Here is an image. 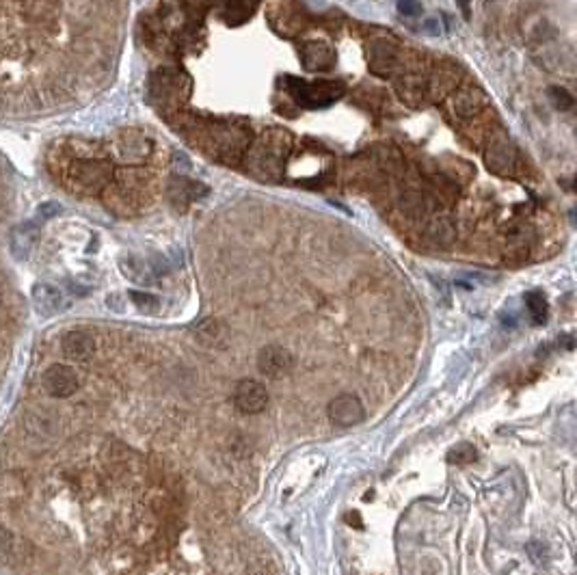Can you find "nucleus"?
<instances>
[{"mask_svg": "<svg viewBox=\"0 0 577 575\" xmlns=\"http://www.w3.org/2000/svg\"><path fill=\"white\" fill-rule=\"evenodd\" d=\"M41 385L45 389L48 396L52 398H70L76 394L80 381L74 368L65 363H52L50 368H45V372L41 375Z\"/></svg>", "mask_w": 577, "mask_h": 575, "instance_id": "nucleus-3", "label": "nucleus"}, {"mask_svg": "<svg viewBox=\"0 0 577 575\" xmlns=\"http://www.w3.org/2000/svg\"><path fill=\"white\" fill-rule=\"evenodd\" d=\"M335 61L333 50L320 41H309L303 48V63L307 70H329Z\"/></svg>", "mask_w": 577, "mask_h": 575, "instance_id": "nucleus-11", "label": "nucleus"}, {"mask_svg": "<svg viewBox=\"0 0 577 575\" xmlns=\"http://www.w3.org/2000/svg\"><path fill=\"white\" fill-rule=\"evenodd\" d=\"M487 165L495 173H506L514 167V147L506 139H497L489 145Z\"/></svg>", "mask_w": 577, "mask_h": 575, "instance_id": "nucleus-9", "label": "nucleus"}, {"mask_svg": "<svg viewBox=\"0 0 577 575\" xmlns=\"http://www.w3.org/2000/svg\"><path fill=\"white\" fill-rule=\"evenodd\" d=\"M426 236L437 247H448L456 240V227L450 219H437L428 225Z\"/></svg>", "mask_w": 577, "mask_h": 575, "instance_id": "nucleus-12", "label": "nucleus"}, {"mask_svg": "<svg viewBox=\"0 0 577 575\" xmlns=\"http://www.w3.org/2000/svg\"><path fill=\"white\" fill-rule=\"evenodd\" d=\"M400 205H402V210L409 215V217H415L422 213V199H419V195L415 193H409L400 199Z\"/></svg>", "mask_w": 577, "mask_h": 575, "instance_id": "nucleus-19", "label": "nucleus"}, {"mask_svg": "<svg viewBox=\"0 0 577 575\" xmlns=\"http://www.w3.org/2000/svg\"><path fill=\"white\" fill-rule=\"evenodd\" d=\"M61 350L72 361H87L95 353V340H93L91 333L74 329V331H68L61 338Z\"/></svg>", "mask_w": 577, "mask_h": 575, "instance_id": "nucleus-8", "label": "nucleus"}, {"mask_svg": "<svg viewBox=\"0 0 577 575\" xmlns=\"http://www.w3.org/2000/svg\"><path fill=\"white\" fill-rule=\"evenodd\" d=\"M526 307L530 311V316L534 321V325H543L547 321V301L543 296V292H528L526 294Z\"/></svg>", "mask_w": 577, "mask_h": 575, "instance_id": "nucleus-15", "label": "nucleus"}, {"mask_svg": "<svg viewBox=\"0 0 577 575\" xmlns=\"http://www.w3.org/2000/svg\"><path fill=\"white\" fill-rule=\"evenodd\" d=\"M257 368L264 377L284 379L294 370V355L284 346H266L257 355Z\"/></svg>", "mask_w": 577, "mask_h": 575, "instance_id": "nucleus-5", "label": "nucleus"}, {"mask_svg": "<svg viewBox=\"0 0 577 575\" xmlns=\"http://www.w3.org/2000/svg\"><path fill=\"white\" fill-rule=\"evenodd\" d=\"M396 91L398 95L409 102V104H419L424 97H426V85L422 78H417V76H406L402 78L398 85H396Z\"/></svg>", "mask_w": 577, "mask_h": 575, "instance_id": "nucleus-13", "label": "nucleus"}, {"mask_svg": "<svg viewBox=\"0 0 577 575\" xmlns=\"http://www.w3.org/2000/svg\"><path fill=\"white\" fill-rule=\"evenodd\" d=\"M232 402L234 407L244 413V415H255V413H261L269 404V392L266 387L257 383V381H251V379H244L240 381L236 387H234V394H232Z\"/></svg>", "mask_w": 577, "mask_h": 575, "instance_id": "nucleus-4", "label": "nucleus"}, {"mask_svg": "<svg viewBox=\"0 0 577 575\" xmlns=\"http://www.w3.org/2000/svg\"><path fill=\"white\" fill-rule=\"evenodd\" d=\"M33 303H35V307H37V311L41 313V316H52V313L61 311L63 294L55 286L39 284V286L33 288Z\"/></svg>", "mask_w": 577, "mask_h": 575, "instance_id": "nucleus-10", "label": "nucleus"}, {"mask_svg": "<svg viewBox=\"0 0 577 575\" xmlns=\"http://www.w3.org/2000/svg\"><path fill=\"white\" fill-rule=\"evenodd\" d=\"M422 28L426 35H439L441 33V22L439 20H435V18H428V20H422Z\"/></svg>", "mask_w": 577, "mask_h": 575, "instance_id": "nucleus-22", "label": "nucleus"}, {"mask_svg": "<svg viewBox=\"0 0 577 575\" xmlns=\"http://www.w3.org/2000/svg\"><path fill=\"white\" fill-rule=\"evenodd\" d=\"M294 85H290L292 95L296 97L298 104L307 109H316V107H327V104L335 102L338 97L344 95V85L342 82H298L292 80Z\"/></svg>", "mask_w": 577, "mask_h": 575, "instance_id": "nucleus-2", "label": "nucleus"}, {"mask_svg": "<svg viewBox=\"0 0 577 575\" xmlns=\"http://www.w3.org/2000/svg\"><path fill=\"white\" fill-rule=\"evenodd\" d=\"M549 97L554 102V107L560 109V111H568L573 107V102H575L573 95L566 89H562V87H551L549 89Z\"/></svg>", "mask_w": 577, "mask_h": 575, "instance_id": "nucleus-18", "label": "nucleus"}, {"mask_svg": "<svg viewBox=\"0 0 577 575\" xmlns=\"http://www.w3.org/2000/svg\"><path fill=\"white\" fill-rule=\"evenodd\" d=\"M327 413H329V420L335 426H342V429H348V426L359 424L363 420V415H365L363 404L352 394H340V396H335L329 402Z\"/></svg>", "mask_w": 577, "mask_h": 575, "instance_id": "nucleus-6", "label": "nucleus"}, {"mask_svg": "<svg viewBox=\"0 0 577 575\" xmlns=\"http://www.w3.org/2000/svg\"><path fill=\"white\" fill-rule=\"evenodd\" d=\"M368 59H370V68L377 74L387 76V74H392L398 68L400 52H398V45L392 39H383L381 37V39H372L370 41Z\"/></svg>", "mask_w": 577, "mask_h": 575, "instance_id": "nucleus-7", "label": "nucleus"}, {"mask_svg": "<svg viewBox=\"0 0 577 575\" xmlns=\"http://www.w3.org/2000/svg\"><path fill=\"white\" fill-rule=\"evenodd\" d=\"M480 109H482V102L474 93H460L454 100V115L460 119H471L480 113Z\"/></svg>", "mask_w": 577, "mask_h": 575, "instance_id": "nucleus-14", "label": "nucleus"}, {"mask_svg": "<svg viewBox=\"0 0 577 575\" xmlns=\"http://www.w3.org/2000/svg\"><path fill=\"white\" fill-rule=\"evenodd\" d=\"M14 545H16L14 534L5 526H0V558H7L14 552Z\"/></svg>", "mask_w": 577, "mask_h": 575, "instance_id": "nucleus-21", "label": "nucleus"}, {"mask_svg": "<svg viewBox=\"0 0 577 575\" xmlns=\"http://www.w3.org/2000/svg\"><path fill=\"white\" fill-rule=\"evenodd\" d=\"M398 11L406 18H417L422 14V3L419 0H398Z\"/></svg>", "mask_w": 577, "mask_h": 575, "instance_id": "nucleus-20", "label": "nucleus"}, {"mask_svg": "<svg viewBox=\"0 0 577 575\" xmlns=\"http://www.w3.org/2000/svg\"><path fill=\"white\" fill-rule=\"evenodd\" d=\"M130 296H132L134 305H136L141 311H145V313H153V311H158V307H161V301L156 299L153 294H147V292H132Z\"/></svg>", "mask_w": 577, "mask_h": 575, "instance_id": "nucleus-16", "label": "nucleus"}, {"mask_svg": "<svg viewBox=\"0 0 577 575\" xmlns=\"http://www.w3.org/2000/svg\"><path fill=\"white\" fill-rule=\"evenodd\" d=\"M450 463H456V465H465V463H471V461H476V450L474 446H469V444H460L456 446L450 456H448Z\"/></svg>", "mask_w": 577, "mask_h": 575, "instance_id": "nucleus-17", "label": "nucleus"}, {"mask_svg": "<svg viewBox=\"0 0 577 575\" xmlns=\"http://www.w3.org/2000/svg\"><path fill=\"white\" fill-rule=\"evenodd\" d=\"M117 0H0V122L82 102L111 65Z\"/></svg>", "mask_w": 577, "mask_h": 575, "instance_id": "nucleus-1", "label": "nucleus"}]
</instances>
